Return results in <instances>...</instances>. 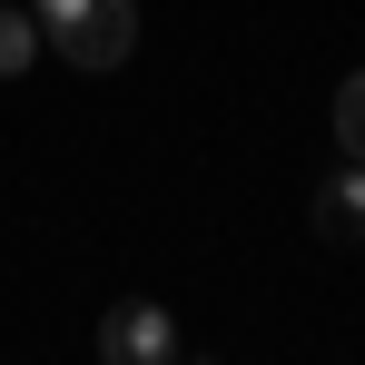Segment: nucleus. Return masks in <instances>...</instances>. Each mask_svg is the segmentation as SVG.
<instances>
[{
    "instance_id": "nucleus-1",
    "label": "nucleus",
    "mask_w": 365,
    "mask_h": 365,
    "mask_svg": "<svg viewBox=\"0 0 365 365\" xmlns=\"http://www.w3.org/2000/svg\"><path fill=\"white\" fill-rule=\"evenodd\" d=\"M40 50H60L69 69H119L128 50H138V0H69V10H50L40 20Z\"/></svg>"
},
{
    "instance_id": "nucleus-2",
    "label": "nucleus",
    "mask_w": 365,
    "mask_h": 365,
    "mask_svg": "<svg viewBox=\"0 0 365 365\" xmlns=\"http://www.w3.org/2000/svg\"><path fill=\"white\" fill-rule=\"evenodd\" d=\"M99 365H178V316L158 297L99 306Z\"/></svg>"
},
{
    "instance_id": "nucleus-3",
    "label": "nucleus",
    "mask_w": 365,
    "mask_h": 365,
    "mask_svg": "<svg viewBox=\"0 0 365 365\" xmlns=\"http://www.w3.org/2000/svg\"><path fill=\"white\" fill-rule=\"evenodd\" d=\"M316 237H326V247H365V168H356V158L316 187Z\"/></svg>"
},
{
    "instance_id": "nucleus-4",
    "label": "nucleus",
    "mask_w": 365,
    "mask_h": 365,
    "mask_svg": "<svg viewBox=\"0 0 365 365\" xmlns=\"http://www.w3.org/2000/svg\"><path fill=\"white\" fill-rule=\"evenodd\" d=\"M30 60H40V20H30V0H0V79H20Z\"/></svg>"
},
{
    "instance_id": "nucleus-5",
    "label": "nucleus",
    "mask_w": 365,
    "mask_h": 365,
    "mask_svg": "<svg viewBox=\"0 0 365 365\" xmlns=\"http://www.w3.org/2000/svg\"><path fill=\"white\" fill-rule=\"evenodd\" d=\"M336 148L365 168V69H346V79H336Z\"/></svg>"
}]
</instances>
